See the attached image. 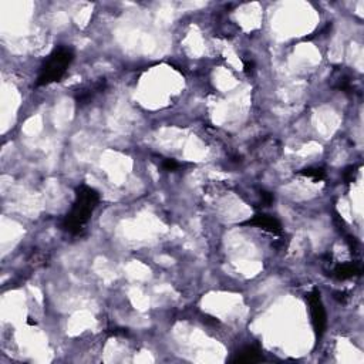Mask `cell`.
<instances>
[{"mask_svg": "<svg viewBox=\"0 0 364 364\" xmlns=\"http://www.w3.org/2000/svg\"><path fill=\"white\" fill-rule=\"evenodd\" d=\"M299 174L303 176H307V178H312L316 182L326 179V171L323 168H304Z\"/></svg>", "mask_w": 364, "mask_h": 364, "instance_id": "9", "label": "cell"}, {"mask_svg": "<svg viewBox=\"0 0 364 364\" xmlns=\"http://www.w3.org/2000/svg\"><path fill=\"white\" fill-rule=\"evenodd\" d=\"M334 295H336L334 298H336L337 300L341 301V303H346V293H341V292H336Z\"/></svg>", "mask_w": 364, "mask_h": 364, "instance_id": "14", "label": "cell"}, {"mask_svg": "<svg viewBox=\"0 0 364 364\" xmlns=\"http://www.w3.org/2000/svg\"><path fill=\"white\" fill-rule=\"evenodd\" d=\"M307 303H309V309H310V316H312V325L314 327L316 334L320 337L325 330H326L327 319H326V310L325 306L322 303V298H320V292L317 289H313L309 295H307Z\"/></svg>", "mask_w": 364, "mask_h": 364, "instance_id": "3", "label": "cell"}, {"mask_svg": "<svg viewBox=\"0 0 364 364\" xmlns=\"http://www.w3.org/2000/svg\"><path fill=\"white\" fill-rule=\"evenodd\" d=\"M357 166H349L344 172H343V178H344V181L347 182V184H350L353 182L354 179H356V175H357Z\"/></svg>", "mask_w": 364, "mask_h": 364, "instance_id": "10", "label": "cell"}, {"mask_svg": "<svg viewBox=\"0 0 364 364\" xmlns=\"http://www.w3.org/2000/svg\"><path fill=\"white\" fill-rule=\"evenodd\" d=\"M105 86H107L105 78H100V80L94 81L90 87L78 90V91L75 93V101H77V104H80V105H86V104H88L90 101L93 100V97H94L97 93H100V91H102V90L105 88Z\"/></svg>", "mask_w": 364, "mask_h": 364, "instance_id": "5", "label": "cell"}, {"mask_svg": "<svg viewBox=\"0 0 364 364\" xmlns=\"http://www.w3.org/2000/svg\"><path fill=\"white\" fill-rule=\"evenodd\" d=\"M74 60V51L67 46H59L51 51L40 68L36 86H47L54 81H60L67 68Z\"/></svg>", "mask_w": 364, "mask_h": 364, "instance_id": "2", "label": "cell"}, {"mask_svg": "<svg viewBox=\"0 0 364 364\" xmlns=\"http://www.w3.org/2000/svg\"><path fill=\"white\" fill-rule=\"evenodd\" d=\"M27 325H29V326H36L37 323H36V320H33L32 317H29V320H27Z\"/></svg>", "mask_w": 364, "mask_h": 364, "instance_id": "15", "label": "cell"}, {"mask_svg": "<svg viewBox=\"0 0 364 364\" xmlns=\"http://www.w3.org/2000/svg\"><path fill=\"white\" fill-rule=\"evenodd\" d=\"M262 360V353L255 346H248L242 349L236 354V357L232 360L233 363H259Z\"/></svg>", "mask_w": 364, "mask_h": 364, "instance_id": "7", "label": "cell"}, {"mask_svg": "<svg viewBox=\"0 0 364 364\" xmlns=\"http://www.w3.org/2000/svg\"><path fill=\"white\" fill-rule=\"evenodd\" d=\"M242 225L256 226V228H261L262 231H266V232L273 233V235L282 233V225H280V222L277 221L275 216H270V215L265 214L255 215L252 219L246 221V222H243Z\"/></svg>", "mask_w": 364, "mask_h": 364, "instance_id": "4", "label": "cell"}, {"mask_svg": "<svg viewBox=\"0 0 364 364\" xmlns=\"http://www.w3.org/2000/svg\"><path fill=\"white\" fill-rule=\"evenodd\" d=\"M163 168L165 171H176L179 168V163H176L175 160H164L163 161Z\"/></svg>", "mask_w": 364, "mask_h": 364, "instance_id": "11", "label": "cell"}, {"mask_svg": "<svg viewBox=\"0 0 364 364\" xmlns=\"http://www.w3.org/2000/svg\"><path fill=\"white\" fill-rule=\"evenodd\" d=\"M243 68H245L246 73H252L253 68H255V63H253V62H245V63H243Z\"/></svg>", "mask_w": 364, "mask_h": 364, "instance_id": "13", "label": "cell"}, {"mask_svg": "<svg viewBox=\"0 0 364 364\" xmlns=\"http://www.w3.org/2000/svg\"><path fill=\"white\" fill-rule=\"evenodd\" d=\"M261 201L264 203V206H269L272 202L275 201V197H273V194H270L267 191H261Z\"/></svg>", "mask_w": 364, "mask_h": 364, "instance_id": "12", "label": "cell"}, {"mask_svg": "<svg viewBox=\"0 0 364 364\" xmlns=\"http://www.w3.org/2000/svg\"><path fill=\"white\" fill-rule=\"evenodd\" d=\"M100 203V194L96 189L87 185H80L75 191V201L66 215L63 221V229L71 235H80L91 218L93 212Z\"/></svg>", "mask_w": 364, "mask_h": 364, "instance_id": "1", "label": "cell"}, {"mask_svg": "<svg viewBox=\"0 0 364 364\" xmlns=\"http://www.w3.org/2000/svg\"><path fill=\"white\" fill-rule=\"evenodd\" d=\"M333 276L337 280H347L352 277L360 276L362 275V267L359 264H340L334 266V269L331 270Z\"/></svg>", "mask_w": 364, "mask_h": 364, "instance_id": "6", "label": "cell"}, {"mask_svg": "<svg viewBox=\"0 0 364 364\" xmlns=\"http://www.w3.org/2000/svg\"><path fill=\"white\" fill-rule=\"evenodd\" d=\"M333 87L337 88L340 91H344V93H350L353 88H354V84H353V80L350 75L343 73V71H340L339 75H337L336 80H334Z\"/></svg>", "mask_w": 364, "mask_h": 364, "instance_id": "8", "label": "cell"}]
</instances>
